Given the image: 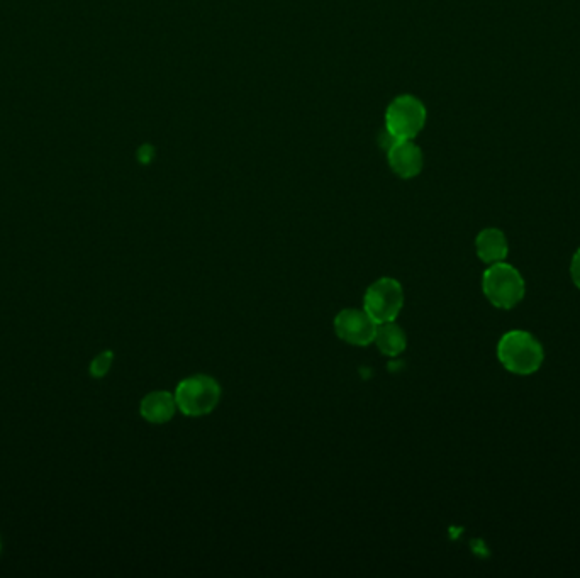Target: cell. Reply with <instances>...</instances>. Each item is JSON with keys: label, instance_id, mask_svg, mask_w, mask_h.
Returning <instances> with one entry per match:
<instances>
[{"label": "cell", "instance_id": "1", "mask_svg": "<svg viewBox=\"0 0 580 578\" xmlns=\"http://www.w3.org/2000/svg\"><path fill=\"white\" fill-rule=\"evenodd\" d=\"M497 358L508 372L514 375H531L538 372L543 365L545 350L533 334L514 329L504 334L499 341Z\"/></svg>", "mask_w": 580, "mask_h": 578}, {"label": "cell", "instance_id": "2", "mask_svg": "<svg viewBox=\"0 0 580 578\" xmlns=\"http://www.w3.org/2000/svg\"><path fill=\"white\" fill-rule=\"evenodd\" d=\"M175 401L179 411L187 417H202L211 414L223 395L216 378L204 373L184 378L175 389Z\"/></svg>", "mask_w": 580, "mask_h": 578}, {"label": "cell", "instance_id": "3", "mask_svg": "<svg viewBox=\"0 0 580 578\" xmlns=\"http://www.w3.org/2000/svg\"><path fill=\"white\" fill-rule=\"evenodd\" d=\"M482 290L497 309H513L525 299L526 285L521 273L508 263L489 265L482 275Z\"/></svg>", "mask_w": 580, "mask_h": 578}, {"label": "cell", "instance_id": "4", "mask_svg": "<svg viewBox=\"0 0 580 578\" xmlns=\"http://www.w3.org/2000/svg\"><path fill=\"white\" fill-rule=\"evenodd\" d=\"M404 307V289L399 280L382 277L363 295V309L377 324L394 323Z\"/></svg>", "mask_w": 580, "mask_h": 578}, {"label": "cell", "instance_id": "5", "mask_svg": "<svg viewBox=\"0 0 580 578\" xmlns=\"http://www.w3.org/2000/svg\"><path fill=\"white\" fill-rule=\"evenodd\" d=\"M426 107L413 95H399L385 111V129L399 139H414L426 124Z\"/></svg>", "mask_w": 580, "mask_h": 578}, {"label": "cell", "instance_id": "6", "mask_svg": "<svg viewBox=\"0 0 580 578\" xmlns=\"http://www.w3.org/2000/svg\"><path fill=\"white\" fill-rule=\"evenodd\" d=\"M336 336L352 346H369L374 343L377 323L365 309H343L335 317Z\"/></svg>", "mask_w": 580, "mask_h": 578}, {"label": "cell", "instance_id": "7", "mask_svg": "<svg viewBox=\"0 0 580 578\" xmlns=\"http://www.w3.org/2000/svg\"><path fill=\"white\" fill-rule=\"evenodd\" d=\"M389 163L396 175L401 178L418 177L423 170V153L413 139H402L397 141L387 150Z\"/></svg>", "mask_w": 580, "mask_h": 578}, {"label": "cell", "instance_id": "8", "mask_svg": "<svg viewBox=\"0 0 580 578\" xmlns=\"http://www.w3.org/2000/svg\"><path fill=\"white\" fill-rule=\"evenodd\" d=\"M179 411L175 395L167 390H155L143 397L140 404V414L151 424H165L172 421L175 412Z\"/></svg>", "mask_w": 580, "mask_h": 578}, {"label": "cell", "instance_id": "9", "mask_svg": "<svg viewBox=\"0 0 580 578\" xmlns=\"http://www.w3.org/2000/svg\"><path fill=\"white\" fill-rule=\"evenodd\" d=\"M475 251L482 262L487 265L504 262L509 253L508 239L501 229L487 228L480 231L475 239Z\"/></svg>", "mask_w": 580, "mask_h": 578}, {"label": "cell", "instance_id": "10", "mask_svg": "<svg viewBox=\"0 0 580 578\" xmlns=\"http://www.w3.org/2000/svg\"><path fill=\"white\" fill-rule=\"evenodd\" d=\"M374 345L385 356H399L408 346V336L401 326L394 323L377 324Z\"/></svg>", "mask_w": 580, "mask_h": 578}, {"label": "cell", "instance_id": "11", "mask_svg": "<svg viewBox=\"0 0 580 578\" xmlns=\"http://www.w3.org/2000/svg\"><path fill=\"white\" fill-rule=\"evenodd\" d=\"M112 363H114V353L109 350L102 351L101 355L95 356L94 360L90 362V375L94 378L106 377L111 370Z\"/></svg>", "mask_w": 580, "mask_h": 578}, {"label": "cell", "instance_id": "12", "mask_svg": "<svg viewBox=\"0 0 580 578\" xmlns=\"http://www.w3.org/2000/svg\"><path fill=\"white\" fill-rule=\"evenodd\" d=\"M570 277H572V282H574L575 287H579L580 289V248L575 251L572 263H570Z\"/></svg>", "mask_w": 580, "mask_h": 578}, {"label": "cell", "instance_id": "13", "mask_svg": "<svg viewBox=\"0 0 580 578\" xmlns=\"http://www.w3.org/2000/svg\"><path fill=\"white\" fill-rule=\"evenodd\" d=\"M153 156H155V150H153L151 146H141L140 151H138V158H140L143 163H150Z\"/></svg>", "mask_w": 580, "mask_h": 578}, {"label": "cell", "instance_id": "14", "mask_svg": "<svg viewBox=\"0 0 580 578\" xmlns=\"http://www.w3.org/2000/svg\"><path fill=\"white\" fill-rule=\"evenodd\" d=\"M0 551H2V541H0Z\"/></svg>", "mask_w": 580, "mask_h": 578}]
</instances>
